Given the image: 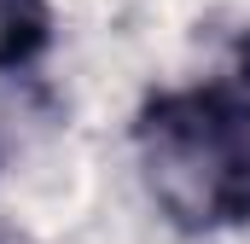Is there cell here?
I'll return each instance as SVG.
<instances>
[{
    "instance_id": "cell-1",
    "label": "cell",
    "mask_w": 250,
    "mask_h": 244,
    "mask_svg": "<svg viewBox=\"0 0 250 244\" xmlns=\"http://www.w3.org/2000/svg\"><path fill=\"white\" fill-rule=\"evenodd\" d=\"M140 175L157 209L187 227L215 233L250 221V81H209L157 93L140 122Z\"/></svg>"
},
{
    "instance_id": "cell-2",
    "label": "cell",
    "mask_w": 250,
    "mask_h": 244,
    "mask_svg": "<svg viewBox=\"0 0 250 244\" xmlns=\"http://www.w3.org/2000/svg\"><path fill=\"white\" fill-rule=\"evenodd\" d=\"M47 41H53L47 0H0V70H23Z\"/></svg>"
},
{
    "instance_id": "cell-3",
    "label": "cell",
    "mask_w": 250,
    "mask_h": 244,
    "mask_svg": "<svg viewBox=\"0 0 250 244\" xmlns=\"http://www.w3.org/2000/svg\"><path fill=\"white\" fill-rule=\"evenodd\" d=\"M239 81H250V29L239 35Z\"/></svg>"
}]
</instances>
